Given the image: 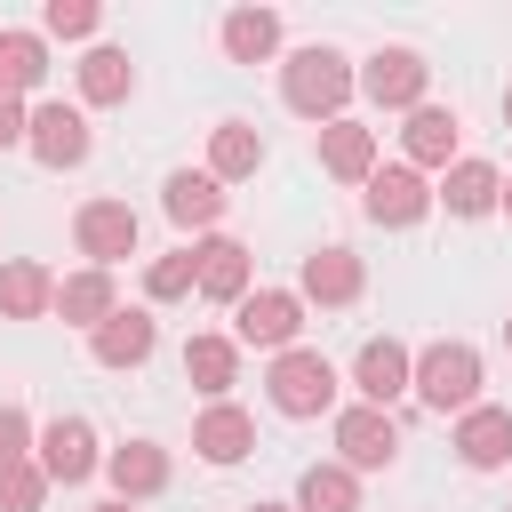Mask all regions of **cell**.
Here are the masks:
<instances>
[{
  "instance_id": "obj_1",
  "label": "cell",
  "mask_w": 512,
  "mask_h": 512,
  "mask_svg": "<svg viewBox=\"0 0 512 512\" xmlns=\"http://www.w3.org/2000/svg\"><path fill=\"white\" fill-rule=\"evenodd\" d=\"M280 96H288V112H304V120H344V96H352V64L336 56V48H296L288 64H280Z\"/></svg>"
},
{
  "instance_id": "obj_2",
  "label": "cell",
  "mask_w": 512,
  "mask_h": 512,
  "mask_svg": "<svg viewBox=\"0 0 512 512\" xmlns=\"http://www.w3.org/2000/svg\"><path fill=\"white\" fill-rule=\"evenodd\" d=\"M408 392H416L424 408H440V416H448V408H456V416L480 408V352H472V344H448V336L424 344L416 368H408Z\"/></svg>"
},
{
  "instance_id": "obj_3",
  "label": "cell",
  "mask_w": 512,
  "mask_h": 512,
  "mask_svg": "<svg viewBox=\"0 0 512 512\" xmlns=\"http://www.w3.org/2000/svg\"><path fill=\"white\" fill-rule=\"evenodd\" d=\"M296 328H304V296H288V288H248V296L232 304V344L288 352V344H296Z\"/></svg>"
},
{
  "instance_id": "obj_4",
  "label": "cell",
  "mask_w": 512,
  "mask_h": 512,
  "mask_svg": "<svg viewBox=\"0 0 512 512\" xmlns=\"http://www.w3.org/2000/svg\"><path fill=\"white\" fill-rule=\"evenodd\" d=\"M264 384H272V408H280V416H320V408L336 400V368H328L320 352H304V344H288Z\"/></svg>"
},
{
  "instance_id": "obj_5",
  "label": "cell",
  "mask_w": 512,
  "mask_h": 512,
  "mask_svg": "<svg viewBox=\"0 0 512 512\" xmlns=\"http://www.w3.org/2000/svg\"><path fill=\"white\" fill-rule=\"evenodd\" d=\"M336 448H344V472H384L392 456H400V424H392V408H344L336 416Z\"/></svg>"
},
{
  "instance_id": "obj_6",
  "label": "cell",
  "mask_w": 512,
  "mask_h": 512,
  "mask_svg": "<svg viewBox=\"0 0 512 512\" xmlns=\"http://www.w3.org/2000/svg\"><path fill=\"white\" fill-rule=\"evenodd\" d=\"M32 464L48 472V488H56V480H64V488H72V480H88V472L104 464V456H96L88 416H56L48 432H32Z\"/></svg>"
},
{
  "instance_id": "obj_7",
  "label": "cell",
  "mask_w": 512,
  "mask_h": 512,
  "mask_svg": "<svg viewBox=\"0 0 512 512\" xmlns=\"http://www.w3.org/2000/svg\"><path fill=\"white\" fill-rule=\"evenodd\" d=\"M352 88H368L384 112H416V104H424V56H416V48H376V56L352 72Z\"/></svg>"
},
{
  "instance_id": "obj_8",
  "label": "cell",
  "mask_w": 512,
  "mask_h": 512,
  "mask_svg": "<svg viewBox=\"0 0 512 512\" xmlns=\"http://www.w3.org/2000/svg\"><path fill=\"white\" fill-rule=\"evenodd\" d=\"M24 144H32L40 168H80L88 160V120L72 104H40V112H24Z\"/></svg>"
},
{
  "instance_id": "obj_9",
  "label": "cell",
  "mask_w": 512,
  "mask_h": 512,
  "mask_svg": "<svg viewBox=\"0 0 512 512\" xmlns=\"http://www.w3.org/2000/svg\"><path fill=\"white\" fill-rule=\"evenodd\" d=\"M72 240H80V256L104 272V264H120V256L136 248V208H128V200H88V208L72 216Z\"/></svg>"
},
{
  "instance_id": "obj_10",
  "label": "cell",
  "mask_w": 512,
  "mask_h": 512,
  "mask_svg": "<svg viewBox=\"0 0 512 512\" xmlns=\"http://www.w3.org/2000/svg\"><path fill=\"white\" fill-rule=\"evenodd\" d=\"M408 368H416V352H408V344L368 336V344H360V360H352V384H360V400H368V408H392V400L408 392Z\"/></svg>"
},
{
  "instance_id": "obj_11",
  "label": "cell",
  "mask_w": 512,
  "mask_h": 512,
  "mask_svg": "<svg viewBox=\"0 0 512 512\" xmlns=\"http://www.w3.org/2000/svg\"><path fill=\"white\" fill-rule=\"evenodd\" d=\"M360 208H368L376 224H416V216L432 208V184H424V176H416V168L400 160V168H376V176H368Z\"/></svg>"
},
{
  "instance_id": "obj_12",
  "label": "cell",
  "mask_w": 512,
  "mask_h": 512,
  "mask_svg": "<svg viewBox=\"0 0 512 512\" xmlns=\"http://www.w3.org/2000/svg\"><path fill=\"white\" fill-rule=\"evenodd\" d=\"M456 456H464L472 472L512 464V408H464V416H456Z\"/></svg>"
},
{
  "instance_id": "obj_13",
  "label": "cell",
  "mask_w": 512,
  "mask_h": 512,
  "mask_svg": "<svg viewBox=\"0 0 512 512\" xmlns=\"http://www.w3.org/2000/svg\"><path fill=\"white\" fill-rule=\"evenodd\" d=\"M400 144H408V168L416 176L424 168H456V112L448 104H416L408 128H400Z\"/></svg>"
},
{
  "instance_id": "obj_14",
  "label": "cell",
  "mask_w": 512,
  "mask_h": 512,
  "mask_svg": "<svg viewBox=\"0 0 512 512\" xmlns=\"http://www.w3.org/2000/svg\"><path fill=\"white\" fill-rule=\"evenodd\" d=\"M192 288L216 296V304H240L248 296V248L240 240H200L192 248Z\"/></svg>"
},
{
  "instance_id": "obj_15",
  "label": "cell",
  "mask_w": 512,
  "mask_h": 512,
  "mask_svg": "<svg viewBox=\"0 0 512 512\" xmlns=\"http://www.w3.org/2000/svg\"><path fill=\"white\" fill-rule=\"evenodd\" d=\"M152 344H160L152 312H128V304H120V312H112V320L88 336V352H96L104 368H144V360H152Z\"/></svg>"
},
{
  "instance_id": "obj_16",
  "label": "cell",
  "mask_w": 512,
  "mask_h": 512,
  "mask_svg": "<svg viewBox=\"0 0 512 512\" xmlns=\"http://www.w3.org/2000/svg\"><path fill=\"white\" fill-rule=\"evenodd\" d=\"M104 472H112V496H120V504H144V496L168 488V456H160L152 440H120V448L104 456Z\"/></svg>"
},
{
  "instance_id": "obj_17",
  "label": "cell",
  "mask_w": 512,
  "mask_h": 512,
  "mask_svg": "<svg viewBox=\"0 0 512 512\" xmlns=\"http://www.w3.org/2000/svg\"><path fill=\"white\" fill-rule=\"evenodd\" d=\"M320 168L344 176V184H368V176H376V128H360V120H328V128H320Z\"/></svg>"
},
{
  "instance_id": "obj_18",
  "label": "cell",
  "mask_w": 512,
  "mask_h": 512,
  "mask_svg": "<svg viewBox=\"0 0 512 512\" xmlns=\"http://www.w3.org/2000/svg\"><path fill=\"white\" fill-rule=\"evenodd\" d=\"M192 448H200L208 464H240V456L256 448V424H248V408H232V400H208V416L192 424Z\"/></svg>"
},
{
  "instance_id": "obj_19",
  "label": "cell",
  "mask_w": 512,
  "mask_h": 512,
  "mask_svg": "<svg viewBox=\"0 0 512 512\" xmlns=\"http://www.w3.org/2000/svg\"><path fill=\"white\" fill-rule=\"evenodd\" d=\"M264 168V136L248 128V120H216L208 128V176L216 184H240V176H256Z\"/></svg>"
},
{
  "instance_id": "obj_20",
  "label": "cell",
  "mask_w": 512,
  "mask_h": 512,
  "mask_svg": "<svg viewBox=\"0 0 512 512\" xmlns=\"http://www.w3.org/2000/svg\"><path fill=\"white\" fill-rule=\"evenodd\" d=\"M360 280H368V272H360V256H352V248H312V256H304V288H296V296H312V304H352V296H360Z\"/></svg>"
},
{
  "instance_id": "obj_21",
  "label": "cell",
  "mask_w": 512,
  "mask_h": 512,
  "mask_svg": "<svg viewBox=\"0 0 512 512\" xmlns=\"http://www.w3.org/2000/svg\"><path fill=\"white\" fill-rule=\"evenodd\" d=\"M56 312H64L72 328H88V336H96V328L120 312V296H112V272H96V264H88V272L56 280Z\"/></svg>"
},
{
  "instance_id": "obj_22",
  "label": "cell",
  "mask_w": 512,
  "mask_h": 512,
  "mask_svg": "<svg viewBox=\"0 0 512 512\" xmlns=\"http://www.w3.org/2000/svg\"><path fill=\"white\" fill-rule=\"evenodd\" d=\"M0 312H8V320H40V312H56V272L32 264V256L0 264Z\"/></svg>"
},
{
  "instance_id": "obj_23",
  "label": "cell",
  "mask_w": 512,
  "mask_h": 512,
  "mask_svg": "<svg viewBox=\"0 0 512 512\" xmlns=\"http://www.w3.org/2000/svg\"><path fill=\"white\" fill-rule=\"evenodd\" d=\"M232 376H240V344H232V336H192V344H184V384H192V392L224 400Z\"/></svg>"
},
{
  "instance_id": "obj_24",
  "label": "cell",
  "mask_w": 512,
  "mask_h": 512,
  "mask_svg": "<svg viewBox=\"0 0 512 512\" xmlns=\"http://www.w3.org/2000/svg\"><path fill=\"white\" fill-rule=\"evenodd\" d=\"M496 192H504V176H496L488 160H456V168L440 176V192H432V200H448V216H488V208H496Z\"/></svg>"
},
{
  "instance_id": "obj_25",
  "label": "cell",
  "mask_w": 512,
  "mask_h": 512,
  "mask_svg": "<svg viewBox=\"0 0 512 512\" xmlns=\"http://www.w3.org/2000/svg\"><path fill=\"white\" fill-rule=\"evenodd\" d=\"M160 208H168L176 224H216V216H224V184H216L208 168H200V176H192V168H176V176L160 184Z\"/></svg>"
},
{
  "instance_id": "obj_26",
  "label": "cell",
  "mask_w": 512,
  "mask_h": 512,
  "mask_svg": "<svg viewBox=\"0 0 512 512\" xmlns=\"http://www.w3.org/2000/svg\"><path fill=\"white\" fill-rule=\"evenodd\" d=\"M272 48H280V16L272 8H232L224 16V56L232 64H264Z\"/></svg>"
},
{
  "instance_id": "obj_27",
  "label": "cell",
  "mask_w": 512,
  "mask_h": 512,
  "mask_svg": "<svg viewBox=\"0 0 512 512\" xmlns=\"http://www.w3.org/2000/svg\"><path fill=\"white\" fill-rule=\"evenodd\" d=\"M128 88H136L128 48H88V56H80V96H88V104H128Z\"/></svg>"
},
{
  "instance_id": "obj_28",
  "label": "cell",
  "mask_w": 512,
  "mask_h": 512,
  "mask_svg": "<svg viewBox=\"0 0 512 512\" xmlns=\"http://www.w3.org/2000/svg\"><path fill=\"white\" fill-rule=\"evenodd\" d=\"M296 512H360V480L344 464H312L296 480Z\"/></svg>"
},
{
  "instance_id": "obj_29",
  "label": "cell",
  "mask_w": 512,
  "mask_h": 512,
  "mask_svg": "<svg viewBox=\"0 0 512 512\" xmlns=\"http://www.w3.org/2000/svg\"><path fill=\"white\" fill-rule=\"evenodd\" d=\"M48 80V48L40 32H0V96H24Z\"/></svg>"
},
{
  "instance_id": "obj_30",
  "label": "cell",
  "mask_w": 512,
  "mask_h": 512,
  "mask_svg": "<svg viewBox=\"0 0 512 512\" xmlns=\"http://www.w3.org/2000/svg\"><path fill=\"white\" fill-rule=\"evenodd\" d=\"M144 296H152V304H176V296H192V248H184V256H160V264L144 272Z\"/></svg>"
},
{
  "instance_id": "obj_31",
  "label": "cell",
  "mask_w": 512,
  "mask_h": 512,
  "mask_svg": "<svg viewBox=\"0 0 512 512\" xmlns=\"http://www.w3.org/2000/svg\"><path fill=\"white\" fill-rule=\"evenodd\" d=\"M40 496H48V472H40V464L0 472V512H40Z\"/></svg>"
},
{
  "instance_id": "obj_32",
  "label": "cell",
  "mask_w": 512,
  "mask_h": 512,
  "mask_svg": "<svg viewBox=\"0 0 512 512\" xmlns=\"http://www.w3.org/2000/svg\"><path fill=\"white\" fill-rule=\"evenodd\" d=\"M40 24H48L56 40H88V32H96V0H48Z\"/></svg>"
},
{
  "instance_id": "obj_33",
  "label": "cell",
  "mask_w": 512,
  "mask_h": 512,
  "mask_svg": "<svg viewBox=\"0 0 512 512\" xmlns=\"http://www.w3.org/2000/svg\"><path fill=\"white\" fill-rule=\"evenodd\" d=\"M16 464H32V416L8 400L0 408V472H16Z\"/></svg>"
},
{
  "instance_id": "obj_34",
  "label": "cell",
  "mask_w": 512,
  "mask_h": 512,
  "mask_svg": "<svg viewBox=\"0 0 512 512\" xmlns=\"http://www.w3.org/2000/svg\"><path fill=\"white\" fill-rule=\"evenodd\" d=\"M16 144H24V104L0 96V152H16Z\"/></svg>"
},
{
  "instance_id": "obj_35",
  "label": "cell",
  "mask_w": 512,
  "mask_h": 512,
  "mask_svg": "<svg viewBox=\"0 0 512 512\" xmlns=\"http://www.w3.org/2000/svg\"><path fill=\"white\" fill-rule=\"evenodd\" d=\"M96 512H136V504H120V496H112V504H96Z\"/></svg>"
},
{
  "instance_id": "obj_36",
  "label": "cell",
  "mask_w": 512,
  "mask_h": 512,
  "mask_svg": "<svg viewBox=\"0 0 512 512\" xmlns=\"http://www.w3.org/2000/svg\"><path fill=\"white\" fill-rule=\"evenodd\" d=\"M248 512H296V504H248Z\"/></svg>"
},
{
  "instance_id": "obj_37",
  "label": "cell",
  "mask_w": 512,
  "mask_h": 512,
  "mask_svg": "<svg viewBox=\"0 0 512 512\" xmlns=\"http://www.w3.org/2000/svg\"><path fill=\"white\" fill-rule=\"evenodd\" d=\"M496 208H512V184H504V192H496Z\"/></svg>"
},
{
  "instance_id": "obj_38",
  "label": "cell",
  "mask_w": 512,
  "mask_h": 512,
  "mask_svg": "<svg viewBox=\"0 0 512 512\" xmlns=\"http://www.w3.org/2000/svg\"><path fill=\"white\" fill-rule=\"evenodd\" d=\"M504 128H512V88H504Z\"/></svg>"
},
{
  "instance_id": "obj_39",
  "label": "cell",
  "mask_w": 512,
  "mask_h": 512,
  "mask_svg": "<svg viewBox=\"0 0 512 512\" xmlns=\"http://www.w3.org/2000/svg\"><path fill=\"white\" fill-rule=\"evenodd\" d=\"M504 344H512V320H504Z\"/></svg>"
}]
</instances>
